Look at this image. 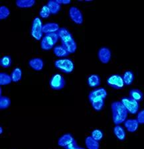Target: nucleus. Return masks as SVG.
Listing matches in <instances>:
<instances>
[{"label":"nucleus","mask_w":144,"mask_h":149,"mask_svg":"<svg viewBox=\"0 0 144 149\" xmlns=\"http://www.w3.org/2000/svg\"><path fill=\"white\" fill-rule=\"evenodd\" d=\"M114 134L116 136V137L118 139L119 141H123L126 139V133L125 131V129L123 128V127L121 125H116L114 127L113 129Z\"/></svg>","instance_id":"16"},{"label":"nucleus","mask_w":144,"mask_h":149,"mask_svg":"<svg viewBox=\"0 0 144 149\" xmlns=\"http://www.w3.org/2000/svg\"><path fill=\"white\" fill-rule=\"evenodd\" d=\"M104 99L102 98H98V99H95L92 101H90V102L92 105V107L95 111H100L103 109L104 106Z\"/></svg>","instance_id":"22"},{"label":"nucleus","mask_w":144,"mask_h":149,"mask_svg":"<svg viewBox=\"0 0 144 149\" xmlns=\"http://www.w3.org/2000/svg\"><path fill=\"white\" fill-rule=\"evenodd\" d=\"M79 147H80V146L78 145V144H77V143H76V141H74L73 143H72L71 144H70V145L67 146L66 147L64 148H65V149H77Z\"/></svg>","instance_id":"34"},{"label":"nucleus","mask_w":144,"mask_h":149,"mask_svg":"<svg viewBox=\"0 0 144 149\" xmlns=\"http://www.w3.org/2000/svg\"><path fill=\"white\" fill-rule=\"evenodd\" d=\"M112 121L116 125H120L126 121L128 111L120 101H114L111 104Z\"/></svg>","instance_id":"1"},{"label":"nucleus","mask_w":144,"mask_h":149,"mask_svg":"<svg viewBox=\"0 0 144 149\" xmlns=\"http://www.w3.org/2000/svg\"><path fill=\"white\" fill-rule=\"evenodd\" d=\"M85 145L88 149H99V142L94 139L92 136H87L85 139Z\"/></svg>","instance_id":"20"},{"label":"nucleus","mask_w":144,"mask_h":149,"mask_svg":"<svg viewBox=\"0 0 144 149\" xmlns=\"http://www.w3.org/2000/svg\"><path fill=\"white\" fill-rule=\"evenodd\" d=\"M47 5L49 7L51 13L53 14V15L58 13L59 11L61 10V5L57 1V0H49L47 2Z\"/></svg>","instance_id":"17"},{"label":"nucleus","mask_w":144,"mask_h":149,"mask_svg":"<svg viewBox=\"0 0 144 149\" xmlns=\"http://www.w3.org/2000/svg\"><path fill=\"white\" fill-rule=\"evenodd\" d=\"M107 84L110 87L116 90H120L125 85L123 78L119 74H113L109 76L107 79Z\"/></svg>","instance_id":"7"},{"label":"nucleus","mask_w":144,"mask_h":149,"mask_svg":"<svg viewBox=\"0 0 144 149\" xmlns=\"http://www.w3.org/2000/svg\"><path fill=\"white\" fill-rule=\"evenodd\" d=\"M11 100L7 96H1L0 97V109H6L10 106Z\"/></svg>","instance_id":"28"},{"label":"nucleus","mask_w":144,"mask_h":149,"mask_svg":"<svg viewBox=\"0 0 144 149\" xmlns=\"http://www.w3.org/2000/svg\"><path fill=\"white\" fill-rule=\"evenodd\" d=\"M66 81L64 77L60 74H55L50 79L49 86L54 90H61L65 86Z\"/></svg>","instance_id":"6"},{"label":"nucleus","mask_w":144,"mask_h":149,"mask_svg":"<svg viewBox=\"0 0 144 149\" xmlns=\"http://www.w3.org/2000/svg\"><path fill=\"white\" fill-rule=\"evenodd\" d=\"M53 52L55 56L60 58L68 56L70 54V53L67 51L62 45H59V46L55 47L53 49Z\"/></svg>","instance_id":"21"},{"label":"nucleus","mask_w":144,"mask_h":149,"mask_svg":"<svg viewBox=\"0 0 144 149\" xmlns=\"http://www.w3.org/2000/svg\"><path fill=\"white\" fill-rule=\"evenodd\" d=\"M139 124L136 119H129L124 122V127L129 133H134L138 130Z\"/></svg>","instance_id":"14"},{"label":"nucleus","mask_w":144,"mask_h":149,"mask_svg":"<svg viewBox=\"0 0 144 149\" xmlns=\"http://www.w3.org/2000/svg\"><path fill=\"white\" fill-rule=\"evenodd\" d=\"M59 29V25L56 23H48L43 25V32L45 34L57 33Z\"/></svg>","instance_id":"15"},{"label":"nucleus","mask_w":144,"mask_h":149,"mask_svg":"<svg viewBox=\"0 0 144 149\" xmlns=\"http://www.w3.org/2000/svg\"><path fill=\"white\" fill-rule=\"evenodd\" d=\"M51 14V11H50V9L49 8V7L47 6V5L43 6L42 8H41L39 11V15L41 16V17H42L43 19L48 18Z\"/></svg>","instance_id":"30"},{"label":"nucleus","mask_w":144,"mask_h":149,"mask_svg":"<svg viewBox=\"0 0 144 149\" xmlns=\"http://www.w3.org/2000/svg\"><path fill=\"white\" fill-rule=\"evenodd\" d=\"M107 95L108 93L106 89L104 88H100L91 91L89 95H88V99H89V101L98 99V98H102V99L105 100L107 97Z\"/></svg>","instance_id":"10"},{"label":"nucleus","mask_w":144,"mask_h":149,"mask_svg":"<svg viewBox=\"0 0 144 149\" xmlns=\"http://www.w3.org/2000/svg\"><path fill=\"white\" fill-rule=\"evenodd\" d=\"M98 57L99 61L103 64H108L111 60L112 52L108 47L100 48L98 52Z\"/></svg>","instance_id":"9"},{"label":"nucleus","mask_w":144,"mask_h":149,"mask_svg":"<svg viewBox=\"0 0 144 149\" xmlns=\"http://www.w3.org/2000/svg\"><path fill=\"white\" fill-rule=\"evenodd\" d=\"M43 23L39 17H35L33 19L31 25V35L35 40H39L43 37Z\"/></svg>","instance_id":"4"},{"label":"nucleus","mask_w":144,"mask_h":149,"mask_svg":"<svg viewBox=\"0 0 144 149\" xmlns=\"http://www.w3.org/2000/svg\"><path fill=\"white\" fill-rule=\"evenodd\" d=\"M129 97L138 102L142 101L143 99V93L139 89H131L129 92Z\"/></svg>","instance_id":"19"},{"label":"nucleus","mask_w":144,"mask_h":149,"mask_svg":"<svg viewBox=\"0 0 144 149\" xmlns=\"http://www.w3.org/2000/svg\"><path fill=\"white\" fill-rule=\"evenodd\" d=\"M15 4L20 8H30L35 4V0H17Z\"/></svg>","instance_id":"24"},{"label":"nucleus","mask_w":144,"mask_h":149,"mask_svg":"<svg viewBox=\"0 0 144 149\" xmlns=\"http://www.w3.org/2000/svg\"><path fill=\"white\" fill-rule=\"evenodd\" d=\"M10 15V10L6 6H2L0 7V19H6Z\"/></svg>","instance_id":"31"},{"label":"nucleus","mask_w":144,"mask_h":149,"mask_svg":"<svg viewBox=\"0 0 144 149\" xmlns=\"http://www.w3.org/2000/svg\"><path fill=\"white\" fill-rule=\"evenodd\" d=\"M91 136L94 139H95L96 141L99 142L102 139L103 136H104V134H103V132L101 130H100V129H94L91 133Z\"/></svg>","instance_id":"32"},{"label":"nucleus","mask_w":144,"mask_h":149,"mask_svg":"<svg viewBox=\"0 0 144 149\" xmlns=\"http://www.w3.org/2000/svg\"><path fill=\"white\" fill-rule=\"evenodd\" d=\"M12 81L11 76L5 72L0 73V85L1 86H6L11 84Z\"/></svg>","instance_id":"27"},{"label":"nucleus","mask_w":144,"mask_h":149,"mask_svg":"<svg viewBox=\"0 0 144 149\" xmlns=\"http://www.w3.org/2000/svg\"><path fill=\"white\" fill-rule=\"evenodd\" d=\"M11 77L13 82H18L22 78V71L20 68H15L12 71Z\"/></svg>","instance_id":"26"},{"label":"nucleus","mask_w":144,"mask_h":149,"mask_svg":"<svg viewBox=\"0 0 144 149\" xmlns=\"http://www.w3.org/2000/svg\"><path fill=\"white\" fill-rule=\"evenodd\" d=\"M75 141L73 136L70 133H66L62 135L58 140V145L61 147L66 148L67 146L70 145Z\"/></svg>","instance_id":"11"},{"label":"nucleus","mask_w":144,"mask_h":149,"mask_svg":"<svg viewBox=\"0 0 144 149\" xmlns=\"http://www.w3.org/2000/svg\"><path fill=\"white\" fill-rule=\"evenodd\" d=\"M122 78H123L125 85L129 86L134 82L135 77H134V74L130 70H127L124 73Z\"/></svg>","instance_id":"25"},{"label":"nucleus","mask_w":144,"mask_h":149,"mask_svg":"<svg viewBox=\"0 0 144 149\" xmlns=\"http://www.w3.org/2000/svg\"><path fill=\"white\" fill-rule=\"evenodd\" d=\"M11 58L9 56H4L0 59V65L3 68H7L11 65Z\"/></svg>","instance_id":"29"},{"label":"nucleus","mask_w":144,"mask_h":149,"mask_svg":"<svg viewBox=\"0 0 144 149\" xmlns=\"http://www.w3.org/2000/svg\"><path fill=\"white\" fill-rule=\"evenodd\" d=\"M57 33H58L59 38H61V42L70 41V40L74 39L73 35L65 27L60 28V29L57 31Z\"/></svg>","instance_id":"13"},{"label":"nucleus","mask_w":144,"mask_h":149,"mask_svg":"<svg viewBox=\"0 0 144 149\" xmlns=\"http://www.w3.org/2000/svg\"><path fill=\"white\" fill-rule=\"evenodd\" d=\"M57 1L59 2L60 4H64V5H66V4H69L71 3V0H57Z\"/></svg>","instance_id":"35"},{"label":"nucleus","mask_w":144,"mask_h":149,"mask_svg":"<svg viewBox=\"0 0 144 149\" xmlns=\"http://www.w3.org/2000/svg\"><path fill=\"white\" fill-rule=\"evenodd\" d=\"M3 133V128H2V127H0V134H2Z\"/></svg>","instance_id":"36"},{"label":"nucleus","mask_w":144,"mask_h":149,"mask_svg":"<svg viewBox=\"0 0 144 149\" xmlns=\"http://www.w3.org/2000/svg\"><path fill=\"white\" fill-rule=\"evenodd\" d=\"M87 83L90 87L96 88L100 85L101 80H100V76L97 74H92L88 78Z\"/></svg>","instance_id":"18"},{"label":"nucleus","mask_w":144,"mask_h":149,"mask_svg":"<svg viewBox=\"0 0 144 149\" xmlns=\"http://www.w3.org/2000/svg\"><path fill=\"white\" fill-rule=\"evenodd\" d=\"M62 45L70 54L74 53L76 52L77 46H76V43L74 39L70 40V41H67L64 42H62Z\"/></svg>","instance_id":"23"},{"label":"nucleus","mask_w":144,"mask_h":149,"mask_svg":"<svg viewBox=\"0 0 144 149\" xmlns=\"http://www.w3.org/2000/svg\"><path fill=\"white\" fill-rule=\"evenodd\" d=\"M120 102L130 114L134 115L138 112L139 108H140V103L133 100L132 98L130 97H124L122 98Z\"/></svg>","instance_id":"5"},{"label":"nucleus","mask_w":144,"mask_h":149,"mask_svg":"<svg viewBox=\"0 0 144 149\" xmlns=\"http://www.w3.org/2000/svg\"><path fill=\"white\" fill-rule=\"evenodd\" d=\"M29 65L33 70L41 71L44 67V62L40 58H33L29 61Z\"/></svg>","instance_id":"12"},{"label":"nucleus","mask_w":144,"mask_h":149,"mask_svg":"<svg viewBox=\"0 0 144 149\" xmlns=\"http://www.w3.org/2000/svg\"><path fill=\"white\" fill-rule=\"evenodd\" d=\"M69 15L72 21L77 25H82L84 21V16L81 11L76 7H71L69 9Z\"/></svg>","instance_id":"8"},{"label":"nucleus","mask_w":144,"mask_h":149,"mask_svg":"<svg viewBox=\"0 0 144 149\" xmlns=\"http://www.w3.org/2000/svg\"><path fill=\"white\" fill-rule=\"evenodd\" d=\"M77 149H85V148H82V147H79V148H78Z\"/></svg>","instance_id":"37"},{"label":"nucleus","mask_w":144,"mask_h":149,"mask_svg":"<svg viewBox=\"0 0 144 149\" xmlns=\"http://www.w3.org/2000/svg\"><path fill=\"white\" fill-rule=\"evenodd\" d=\"M136 119L140 124H144V109L138 113Z\"/></svg>","instance_id":"33"},{"label":"nucleus","mask_w":144,"mask_h":149,"mask_svg":"<svg viewBox=\"0 0 144 149\" xmlns=\"http://www.w3.org/2000/svg\"><path fill=\"white\" fill-rule=\"evenodd\" d=\"M59 38L58 33H52L45 35L41 42V47L43 50H49L55 46Z\"/></svg>","instance_id":"2"},{"label":"nucleus","mask_w":144,"mask_h":149,"mask_svg":"<svg viewBox=\"0 0 144 149\" xmlns=\"http://www.w3.org/2000/svg\"><path fill=\"white\" fill-rule=\"evenodd\" d=\"M54 64L55 68L64 74L73 72L74 69V62L69 58L59 59L55 62Z\"/></svg>","instance_id":"3"}]
</instances>
